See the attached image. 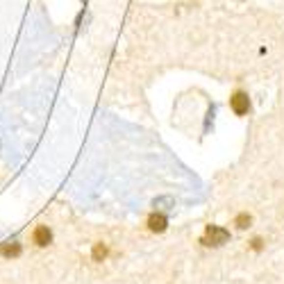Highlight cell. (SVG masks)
I'll use <instances>...</instances> for the list:
<instances>
[{
    "label": "cell",
    "mask_w": 284,
    "mask_h": 284,
    "mask_svg": "<svg viewBox=\"0 0 284 284\" xmlns=\"http://www.w3.org/2000/svg\"><path fill=\"white\" fill-rule=\"evenodd\" d=\"M32 241H34L39 248L50 246V243H52V232H50L48 225H39V228L34 230V234H32Z\"/></svg>",
    "instance_id": "3957f363"
},
{
    "label": "cell",
    "mask_w": 284,
    "mask_h": 284,
    "mask_svg": "<svg viewBox=\"0 0 284 284\" xmlns=\"http://www.w3.org/2000/svg\"><path fill=\"white\" fill-rule=\"evenodd\" d=\"M166 225H168V221H166V216H164V214H153V216L148 218L150 232H164V230H166Z\"/></svg>",
    "instance_id": "5b68a950"
},
{
    "label": "cell",
    "mask_w": 284,
    "mask_h": 284,
    "mask_svg": "<svg viewBox=\"0 0 284 284\" xmlns=\"http://www.w3.org/2000/svg\"><path fill=\"white\" fill-rule=\"evenodd\" d=\"M105 257H107V246L105 243H96V246H93V259L103 261Z\"/></svg>",
    "instance_id": "52a82bcc"
},
{
    "label": "cell",
    "mask_w": 284,
    "mask_h": 284,
    "mask_svg": "<svg viewBox=\"0 0 284 284\" xmlns=\"http://www.w3.org/2000/svg\"><path fill=\"white\" fill-rule=\"evenodd\" d=\"M230 107L234 111L236 116H246L248 111H250V98H248L246 91H236L232 98H230Z\"/></svg>",
    "instance_id": "7a4b0ae2"
},
{
    "label": "cell",
    "mask_w": 284,
    "mask_h": 284,
    "mask_svg": "<svg viewBox=\"0 0 284 284\" xmlns=\"http://www.w3.org/2000/svg\"><path fill=\"white\" fill-rule=\"evenodd\" d=\"M253 248H255V250H261V239H255L253 241Z\"/></svg>",
    "instance_id": "ba28073f"
},
{
    "label": "cell",
    "mask_w": 284,
    "mask_h": 284,
    "mask_svg": "<svg viewBox=\"0 0 284 284\" xmlns=\"http://www.w3.org/2000/svg\"><path fill=\"white\" fill-rule=\"evenodd\" d=\"M250 223H253V216H250V214H239V216L234 218V225H236L239 230L250 228Z\"/></svg>",
    "instance_id": "8992f818"
},
{
    "label": "cell",
    "mask_w": 284,
    "mask_h": 284,
    "mask_svg": "<svg viewBox=\"0 0 284 284\" xmlns=\"http://www.w3.org/2000/svg\"><path fill=\"white\" fill-rule=\"evenodd\" d=\"M228 239H230L228 230L218 228V225H207L205 236H203V243H205V246H223Z\"/></svg>",
    "instance_id": "6da1fadb"
},
{
    "label": "cell",
    "mask_w": 284,
    "mask_h": 284,
    "mask_svg": "<svg viewBox=\"0 0 284 284\" xmlns=\"http://www.w3.org/2000/svg\"><path fill=\"white\" fill-rule=\"evenodd\" d=\"M21 253H23V248H21L19 241H7V243H2V246H0V255H2V257H7V259H16Z\"/></svg>",
    "instance_id": "277c9868"
}]
</instances>
